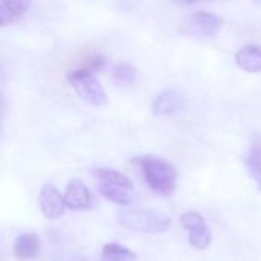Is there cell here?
I'll use <instances>...</instances> for the list:
<instances>
[{
  "label": "cell",
  "mask_w": 261,
  "mask_h": 261,
  "mask_svg": "<svg viewBox=\"0 0 261 261\" xmlns=\"http://www.w3.org/2000/svg\"><path fill=\"white\" fill-rule=\"evenodd\" d=\"M132 164L139 167L148 188L153 193L162 197L173 196L177 185V171L171 162L158 156L144 154L133 158Z\"/></svg>",
  "instance_id": "obj_1"
},
{
  "label": "cell",
  "mask_w": 261,
  "mask_h": 261,
  "mask_svg": "<svg viewBox=\"0 0 261 261\" xmlns=\"http://www.w3.org/2000/svg\"><path fill=\"white\" fill-rule=\"evenodd\" d=\"M92 176L96 179V191L104 199L121 206H128L133 203L135 185L125 174L113 168L95 167L92 168Z\"/></svg>",
  "instance_id": "obj_2"
},
{
  "label": "cell",
  "mask_w": 261,
  "mask_h": 261,
  "mask_svg": "<svg viewBox=\"0 0 261 261\" xmlns=\"http://www.w3.org/2000/svg\"><path fill=\"white\" fill-rule=\"evenodd\" d=\"M118 223L122 228L139 234H164L171 226V217L158 210L138 208L119 213Z\"/></svg>",
  "instance_id": "obj_3"
},
{
  "label": "cell",
  "mask_w": 261,
  "mask_h": 261,
  "mask_svg": "<svg viewBox=\"0 0 261 261\" xmlns=\"http://www.w3.org/2000/svg\"><path fill=\"white\" fill-rule=\"evenodd\" d=\"M66 78L83 101L89 102L90 106H96V107L107 104L106 90L92 72L78 66V67L69 70Z\"/></svg>",
  "instance_id": "obj_4"
},
{
  "label": "cell",
  "mask_w": 261,
  "mask_h": 261,
  "mask_svg": "<svg viewBox=\"0 0 261 261\" xmlns=\"http://www.w3.org/2000/svg\"><path fill=\"white\" fill-rule=\"evenodd\" d=\"M223 26V20L208 11H199L190 15L185 23V32L194 37H205L211 38L219 34Z\"/></svg>",
  "instance_id": "obj_5"
},
{
  "label": "cell",
  "mask_w": 261,
  "mask_h": 261,
  "mask_svg": "<svg viewBox=\"0 0 261 261\" xmlns=\"http://www.w3.org/2000/svg\"><path fill=\"white\" fill-rule=\"evenodd\" d=\"M38 206L44 219L58 220L60 217H63L66 211L64 196L54 184H44L38 194Z\"/></svg>",
  "instance_id": "obj_6"
},
{
  "label": "cell",
  "mask_w": 261,
  "mask_h": 261,
  "mask_svg": "<svg viewBox=\"0 0 261 261\" xmlns=\"http://www.w3.org/2000/svg\"><path fill=\"white\" fill-rule=\"evenodd\" d=\"M63 196L66 208L72 211H87L93 205V196L90 190L80 179H70Z\"/></svg>",
  "instance_id": "obj_7"
},
{
  "label": "cell",
  "mask_w": 261,
  "mask_h": 261,
  "mask_svg": "<svg viewBox=\"0 0 261 261\" xmlns=\"http://www.w3.org/2000/svg\"><path fill=\"white\" fill-rule=\"evenodd\" d=\"M184 107V96L176 89H167L159 93L151 106V110L156 116H167L179 112Z\"/></svg>",
  "instance_id": "obj_8"
},
{
  "label": "cell",
  "mask_w": 261,
  "mask_h": 261,
  "mask_svg": "<svg viewBox=\"0 0 261 261\" xmlns=\"http://www.w3.org/2000/svg\"><path fill=\"white\" fill-rule=\"evenodd\" d=\"M40 249H41L40 239L34 232L20 234L12 246V252L17 260H34L38 257Z\"/></svg>",
  "instance_id": "obj_9"
},
{
  "label": "cell",
  "mask_w": 261,
  "mask_h": 261,
  "mask_svg": "<svg viewBox=\"0 0 261 261\" xmlns=\"http://www.w3.org/2000/svg\"><path fill=\"white\" fill-rule=\"evenodd\" d=\"M237 66L248 73L261 72V46L258 44H246L236 54Z\"/></svg>",
  "instance_id": "obj_10"
},
{
  "label": "cell",
  "mask_w": 261,
  "mask_h": 261,
  "mask_svg": "<svg viewBox=\"0 0 261 261\" xmlns=\"http://www.w3.org/2000/svg\"><path fill=\"white\" fill-rule=\"evenodd\" d=\"M31 6V0H0V26H6L20 18Z\"/></svg>",
  "instance_id": "obj_11"
},
{
  "label": "cell",
  "mask_w": 261,
  "mask_h": 261,
  "mask_svg": "<svg viewBox=\"0 0 261 261\" xmlns=\"http://www.w3.org/2000/svg\"><path fill=\"white\" fill-rule=\"evenodd\" d=\"M187 232H188V243L191 248H194L196 251H205L210 248L213 237L206 226V222L187 229Z\"/></svg>",
  "instance_id": "obj_12"
},
{
  "label": "cell",
  "mask_w": 261,
  "mask_h": 261,
  "mask_svg": "<svg viewBox=\"0 0 261 261\" xmlns=\"http://www.w3.org/2000/svg\"><path fill=\"white\" fill-rule=\"evenodd\" d=\"M245 165L249 176L257 184L258 190H261V144H254L251 147L245 156Z\"/></svg>",
  "instance_id": "obj_13"
},
{
  "label": "cell",
  "mask_w": 261,
  "mask_h": 261,
  "mask_svg": "<svg viewBox=\"0 0 261 261\" xmlns=\"http://www.w3.org/2000/svg\"><path fill=\"white\" fill-rule=\"evenodd\" d=\"M136 260V254L118 243H107L102 248L99 261H133Z\"/></svg>",
  "instance_id": "obj_14"
},
{
  "label": "cell",
  "mask_w": 261,
  "mask_h": 261,
  "mask_svg": "<svg viewBox=\"0 0 261 261\" xmlns=\"http://www.w3.org/2000/svg\"><path fill=\"white\" fill-rule=\"evenodd\" d=\"M112 78L119 86H132L136 80V69L128 63H119L115 66Z\"/></svg>",
  "instance_id": "obj_15"
},
{
  "label": "cell",
  "mask_w": 261,
  "mask_h": 261,
  "mask_svg": "<svg viewBox=\"0 0 261 261\" xmlns=\"http://www.w3.org/2000/svg\"><path fill=\"white\" fill-rule=\"evenodd\" d=\"M104 66H106V58H104L102 55H98V54L87 57V58L83 60V63L80 64V67H83V69H86V70H89V72H92V73H95V72H98V70H102Z\"/></svg>",
  "instance_id": "obj_16"
},
{
  "label": "cell",
  "mask_w": 261,
  "mask_h": 261,
  "mask_svg": "<svg viewBox=\"0 0 261 261\" xmlns=\"http://www.w3.org/2000/svg\"><path fill=\"white\" fill-rule=\"evenodd\" d=\"M179 222H180L182 228L187 231V229H190V228H193L196 225L205 223L206 220H205V217L200 213H197V211H188V213H185V214L180 216Z\"/></svg>",
  "instance_id": "obj_17"
},
{
  "label": "cell",
  "mask_w": 261,
  "mask_h": 261,
  "mask_svg": "<svg viewBox=\"0 0 261 261\" xmlns=\"http://www.w3.org/2000/svg\"><path fill=\"white\" fill-rule=\"evenodd\" d=\"M61 261H89L86 257H83V255H67V257H64Z\"/></svg>",
  "instance_id": "obj_18"
},
{
  "label": "cell",
  "mask_w": 261,
  "mask_h": 261,
  "mask_svg": "<svg viewBox=\"0 0 261 261\" xmlns=\"http://www.w3.org/2000/svg\"><path fill=\"white\" fill-rule=\"evenodd\" d=\"M174 2H177V3H180V5H190V3H193V2H196V0H174Z\"/></svg>",
  "instance_id": "obj_19"
},
{
  "label": "cell",
  "mask_w": 261,
  "mask_h": 261,
  "mask_svg": "<svg viewBox=\"0 0 261 261\" xmlns=\"http://www.w3.org/2000/svg\"><path fill=\"white\" fill-rule=\"evenodd\" d=\"M0 132H2V102H0Z\"/></svg>",
  "instance_id": "obj_20"
},
{
  "label": "cell",
  "mask_w": 261,
  "mask_h": 261,
  "mask_svg": "<svg viewBox=\"0 0 261 261\" xmlns=\"http://www.w3.org/2000/svg\"><path fill=\"white\" fill-rule=\"evenodd\" d=\"M252 2H254V3H255L257 6H261V0H252Z\"/></svg>",
  "instance_id": "obj_21"
}]
</instances>
